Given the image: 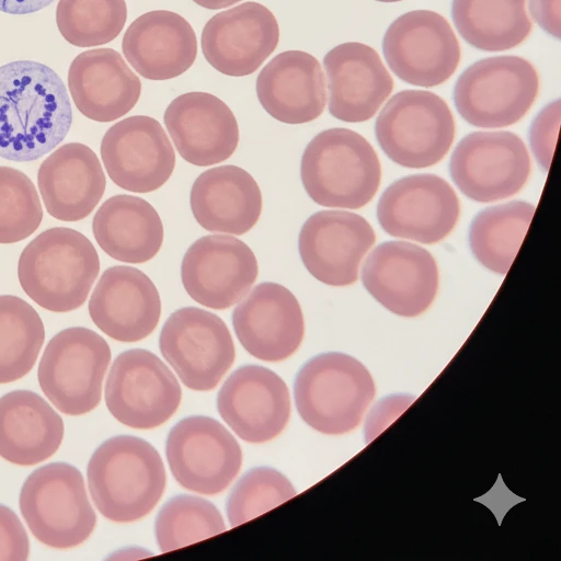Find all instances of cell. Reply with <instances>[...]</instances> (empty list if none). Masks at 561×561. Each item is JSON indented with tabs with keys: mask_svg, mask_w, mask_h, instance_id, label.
<instances>
[{
	"mask_svg": "<svg viewBox=\"0 0 561 561\" xmlns=\"http://www.w3.org/2000/svg\"><path fill=\"white\" fill-rule=\"evenodd\" d=\"M234 333L252 356L280 362L293 355L305 334L301 307L285 286L263 282L232 312Z\"/></svg>",
	"mask_w": 561,
	"mask_h": 561,
	"instance_id": "22",
	"label": "cell"
},
{
	"mask_svg": "<svg viewBox=\"0 0 561 561\" xmlns=\"http://www.w3.org/2000/svg\"><path fill=\"white\" fill-rule=\"evenodd\" d=\"M329 112L343 122L371 118L393 89V80L378 53L362 43H343L327 53Z\"/></svg>",
	"mask_w": 561,
	"mask_h": 561,
	"instance_id": "25",
	"label": "cell"
},
{
	"mask_svg": "<svg viewBox=\"0 0 561 561\" xmlns=\"http://www.w3.org/2000/svg\"><path fill=\"white\" fill-rule=\"evenodd\" d=\"M460 204L454 188L435 174H413L397 180L382 193L377 218L390 236L432 244L456 226Z\"/></svg>",
	"mask_w": 561,
	"mask_h": 561,
	"instance_id": "15",
	"label": "cell"
},
{
	"mask_svg": "<svg viewBox=\"0 0 561 561\" xmlns=\"http://www.w3.org/2000/svg\"><path fill=\"white\" fill-rule=\"evenodd\" d=\"M451 16L460 36L484 51H503L531 31L526 0H453Z\"/></svg>",
	"mask_w": 561,
	"mask_h": 561,
	"instance_id": "33",
	"label": "cell"
},
{
	"mask_svg": "<svg viewBox=\"0 0 561 561\" xmlns=\"http://www.w3.org/2000/svg\"><path fill=\"white\" fill-rule=\"evenodd\" d=\"M455 121L437 94L404 90L394 94L379 113L375 134L390 160L412 169L439 162L455 137Z\"/></svg>",
	"mask_w": 561,
	"mask_h": 561,
	"instance_id": "7",
	"label": "cell"
},
{
	"mask_svg": "<svg viewBox=\"0 0 561 561\" xmlns=\"http://www.w3.org/2000/svg\"><path fill=\"white\" fill-rule=\"evenodd\" d=\"M93 236L112 259L139 264L162 247L163 225L153 206L141 197L118 194L107 198L92 220Z\"/></svg>",
	"mask_w": 561,
	"mask_h": 561,
	"instance_id": "32",
	"label": "cell"
},
{
	"mask_svg": "<svg viewBox=\"0 0 561 561\" xmlns=\"http://www.w3.org/2000/svg\"><path fill=\"white\" fill-rule=\"evenodd\" d=\"M37 185L50 216L61 221H79L100 203L106 179L96 153L90 147L69 142L41 163Z\"/></svg>",
	"mask_w": 561,
	"mask_h": 561,
	"instance_id": "26",
	"label": "cell"
},
{
	"mask_svg": "<svg viewBox=\"0 0 561 561\" xmlns=\"http://www.w3.org/2000/svg\"><path fill=\"white\" fill-rule=\"evenodd\" d=\"M87 477L94 505L116 523L148 515L161 499L167 482L157 449L130 435L103 442L90 458Z\"/></svg>",
	"mask_w": 561,
	"mask_h": 561,
	"instance_id": "2",
	"label": "cell"
},
{
	"mask_svg": "<svg viewBox=\"0 0 561 561\" xmlns=\"http://www.w3.org/2000/svg\"><path fill=\"white\" fill-rule=\"evenodd\" d=\"M279 27L265 5L248 1L211 16L202 32L206 61L231 77L253 73L276 49Z\"/></svg>",
	"mask_w": 561,
	"mask_h": 561,
	"instance_id": "20",
	"label": "cell"
},
{
	"mask_svg": "<svg viewBox=\"0 0 561 561\" xmlns=\"http://www.w3.org/2000/svg\"><path fill=\"white\" fill-rule=\"evenodd\" d=\"M256 95L267 114L282 123L311 122L322 114L327 103L321 65L306 51L279 53L260 71Z\"/></svg>",
	"mask_w": 561,
	"mask_h": 561,
	"instance_id": "29",
	"label": "cell"
},
{
	"mask_svg": "<svg viewBox=\"0 0 561 561\" xmlns=\"http://www.w3.org/2000/svg\"><path fill=\"white\" fill-rule=\"evenodd\" d=\"M72 123L61 78L48 66L16 60L0 67V157L31 162L57 147Z\"/></svg>",
	"mask_w": 561,
	"mask_h": 561,
	"instance_id": "1",
	"label": "cell"
},
{
	"mask_svg": "<svg viewBox=\"0 0 561 561\" xmlns=\"http://www.w3.org/2000/svg\"><path fill=\"white\" fill-rule=\"evenodd\" d=\"M20 510L34 537L57 549L81 545L96 524L83 477L67 462L33 471L21 488Z\"/></svg>",
	"mask_w": 561,
	"mask_h": 561,
	"instance_id": "6",
	"label": "cell"
},
{
	"mask_svg": "<svg viewBox=\"0 0 561 561\" xmlns=\"http://www.w3.org/2000/svg\"><path fill=\"white\" fill-rule=\"evenodd\" d=\"M382 51L399 79L424 88L444 83L460 61V46L451 26L431 10L397 18L385 33Z\"/></svg>",
	"mask_w": 561,
	"mask_h": 561,
	"instance_id": "12",
	"label": "cell"
},
{
	"mask_svg": "<svg viewBox=\"0 0 561 561\" xmlns=\"http://www.w3.org/2000/svg\"><path fill=\"white\" fill-rule=\"evenodd\" d=\"M163 122L180 156L194 165L222 162L238 147V122L214 94L194 91L176 96L165 108Z\"/></svg>",
	"mask_w": 561,
	"mask_h": 561,
	"instance_id": "24",
	"label": "cell"
},
{
	"mask_svg": "<svg viewBox=\"0 0 561 561\" xmlns=\"http://www.w3.org/2000/svg\"><path fill=\"white\" fill-rule=\"evenodd\" d=\"M376 236L362 216L344 210H320L302 225L298 250L307 271L330 286H347L358 278L362 260Z\"/></svg>",
	"mask_w": 561,
	"mask_h": 561,
	"instance_id": "19",
	"label": "cell"
},
{
	"mask_svg": "<svg viewBox=\"0 0 561 561\" xmlns=\"http://www.w3.org/2000/svg\"><path fill=\"white\" fill-rule=\"evenodd\" d=\"M159 347L190 389H214L233 364L232 336L221 318L197 307L175 310L164 322Z\"/></svg>",
	"mask_w": 561,
	"mask_h": 561,
	"instance_id": "10",
	"label": "cell"
},
{
	"mask_svg": "<svg viewBox=\"0 0 561 561\" xmlns=\"http://www.w3.org/2000/svg\"><path fill=\"white\" fill-rule=\"evenodd\" d=\"M198 5L208 9V10H217L231 7L241 0H193Z\"/></svg>",
	"mask_w": 561,
	"mask_h": 561,
	"instance_id": "44",
	"label": "cell"
},
{
	"mask_svg": "<svg viewBox=\"0 0 561 561\" xmlns=\"http://www.w3.org/2000/svg\"><path fill=\"white\" fill-rule=\"evenodd\" d=\"M362 280L386 309L401 317H416L434 301L438 267L425 249L405 241L379 244L366 259Z\"/></svg>",
	"mask_w": 561,
	"mask_h": 561,
	"instance_id": "18",
	"label": "cell"
},
{
	"mask_svg": "<svg viewBox=\"0 0 561 561\" xmlns=\"http://www.w3.org/2000/svg\"><path fill=\"white\" fill-rule=\"evenodd\" d=\"M259 275L251 248L226 234L204 236L186 250L181 279L188 296L211 309L224 310L239 302Z\"/></svg>",
	"mask_w": 561,
	"mask_h": 561,
	"instance_id": "16",
	"label": "cell"
},
{
	"mask_svg": "<svg viewBox=\"0 0 561 561\" xmlns=\"http://www.w3.org/2000/svg\"><path fill=\"white\" fill-rule=\"evenodd\" d=\"M376 1H379V2H397V1H401V0H376Z\"/></svg>",
	"mask_w": 561,
	"mask_h": 561,
	"instance_id": "45",
	"label": "cell"
},
{
	"mask_svg": "<svg viewBox=\"0 0 561 561\" xmlns=\"http://www.w3.org/2000/svg\"><path fill=\"white\" fill-rule=\"evenodd\" d=\"M99 272V254L92 242L67 227L41 232L23 249L18 262V277L24 293L53 312L81 307Z\"/></svg>",
	"mask_w": 561,
	"mask_h": 561,
	"instance_id": "3",
	"label": "cell"
},
{
	"mask_svg": "<svg viewBox=\"0 0 561 561\" xmlns=\"http://www.w3.org/2000/svg\"><path fill=\"white\" fill-rule=\"evenodd\" d=\"M561 115L560 100L547 104L535 117L530 126V146L538 163L548 171L558 137Z\"/></svg>",
	"mask_w": 561,
	"mask_h": 561,
	"instance_id": "40",
	"label": "cell"
},
{
	"mask_svg": "<svg viewBox=\"0 0 561 561\" xmlns=\"http://www.w3.org/2000/svg\"><path fill=\"white\" fill-rule=\"evenodd\" d=\"M530 157L524 141L511 131H476L454 150L450 176L472 201L490 203L519 192L530 174Z\"/></svg>",
	"mask_w": 561,
	"mask_h": 561,
	"instance_id": "13",
	"label": "cell"
},
{
	"mask_svg": "<svg viewBox=\"0 0 561 561\" xmlns=\"http://www.w3.org/2000/svg\"><path fill=\"white\" fill-rule=\"evenodd\" d=\"M111 360L107 342L88 328L61 330L47 343L38 365V382L47 399L62 413L81 415L101 401Z\"/></svg>",
	"mask_w": 561,
	"mask_h": 561,
	"instance_id": "9",
	"label": "cell"
},
{
	"mask_svg": "<svg viewBox=\"0 0 561 561\" xmlns=\"http://www.w3.org/2000/svg\"><path fill=\"white\" fill-rule=\"evenodd\" d=\"M165 454L175 480L186 490L213 495L237 477L242 451L232 434L217 420L194 415L170 431Z\"/></svg>",
	"mask_w": 561,
	"mask_h": 561,
	"instance_id": "14",
	"label": "cell"
},
{
	"mask_svg": "<svg viewBox=\"0 0 561 561\" xmlns=\"http://www.w3.org/2000/svg\"><path fill=\"white\" fill-rule=\"evenodd\" d=\"M376 393L367 368L354 357L330 352L309 359L298 371L297 411L313 430L340 435L356 428Z\"/></svg>",
	"mask_w": 561,
	"mask_h": 561,
	"instance_id": "5",
	"label": "cell"
},
{
	"mask_svg": "<svg viewBox=\"0 0 561 561\" xmlns=\"http://www.w3.org/2000/svg\"><path fill=\"white\" fill-rule=\"evenodd\" d=\"M94 324L119 342H137L150 335L161 314V299L142 271L125 265L106 268L89 301Z\"/></svg>",
	"mask_w": 561,
	"mask_h": 561,
	"instance_id": "23",
	"label": "cell"
},
{
	"mask_svg": "<svg viewBox=\"0 0 561 561\" xmlns=\"http://www.w3.org/2000/svg\"><path fill=\"white\" fill-rule=\"evenodd\" d=\"M156 537L162 552L172 551L226 530L218 508L207 500L176 495L169 500L156 518Z\"/></svg>",
	"mask_w": 561,
	"mask_h": 561,
	"instance_id": "37",
	"label": "cell"
},
{
	"mask_svg": "<svg viewBox=\"0 0 561 561\" xmlns=\"http://www.w3.org/2000/svg\"><path fill=\"white\" fill-rule=\"evenodd\" d=\"M539 90L536 68L518 56H495L476 61L458 78L454 102L469 124L506 127L522 119Z\"/></svg>",
	"mask_w": 561,
	"mask_h": 561,
	"instance_id": "8",
	"label": "cell"
},
{
	"mask_svg": "<svg viewBox=\"0 0 561 561\" xmlns=\"http://www.w3.org/2000/svg\"><path fill=\"white\" fill-rule=\"evenodd\" d=\"M296 495L290 481L270 467L249 470L232 489L227 515L232 527L243 524Z\"/></svg>",
	"mask_w": 561,
	"mask_h": 561,
	"instance_id": "39",
	"label": "cell"
},
{
	"mask_svg": "<svg viewBox=\"0 0 561 561\" xmlns=\"http://www.w3.org/2000/svg\"><path fill=\"white\" fill-rule=\"evenodd\" d=\"M28 553L30 541L21 520L11 508L0 504V561H24Z\"/></svg>",
	"mask_w": 561,
	"mask_h": 561,
	"instance_id": "41",
	"label": "cell"
},
{
	"mask_svg": "<svg viewBox=\"0 0 561 561\" xmlns=\"http://www.w3.org/2000/svg\"><path fill=\"white\" fill-rule=\"evenodd\" d=\"M561 0H530L529 10L534 21L549 35L560 38Z\"/></svg>",
	"mask_w": 561,
	"mask_h": 561,
	"instance_id": "42",
	"label": "cell"
},
{
	"mask_svg": "<svg viewBox=\"0 0 561 561\" xmlns=\"http://www.w3.org/2000/svg\"><path fill=\"white\" fill-rule=\"evenodd\" d=\"M64 438L60 415L39 394L14 390L0 398V456L33 466L53 456Z\"/></svg>",
	"mask_w": 561,
	"mask_h": 561,
	"instance_id": "31",
	"label": "cell"
},
{
	"mask_svg": "<svg viewBox=\"0 0 561 561\" xmlns=\"http://www.w3.org/2000/svg\"><path fill=\"white\" fill-rule=\"evenodd\" d=\"M68 88L81 114L107 123L136 105L141 82L118 51L94 48L75 57L68 70Z\"/></svg>",
	"mask_w": 561,
	"mask_h": 561,
	"instance_id": "28",
	"label": "cell"
},
{
	"mask_svg": "<svg viewBox=\"0 0 561 561\" xmlns=\"http://www.w3.org/2000/svg\"><path fill=\"white\" fill-rule=\"evenodd\" d=\"M42 219V204L31 179L18 169L0 165V243L28 238Z\"/></svg>",
	"mask_w": 561,
	"mask_h": 561,
	"instance_id": "38",
	"label": "cell"
},
{
	"mask_svg": "<svg viewBox=\"0 0 561 561\" xmlns=\"http://www.w3.org/2000/svg\"><path fill=\"white\" fill-rule=\"evenodd\" d=\"M44 340L37 311L18 296L0 295V383L24 377L35 365Z\"/></svg>",
	"mask_w": 561,
	"mask_h": 561,
	"instance_id": "35",
	"label": "cell"
},
{
	"mask_svg": "<svg viewBox=\"0 0 561 561\" xmlns=\"http://www.w3.org/2000/svg\"><path fill=\"white\" fill-rule=\"evenodd\" d=\"M190 205L194 218L204 229L241 236L259 221L262 194L249 172L227 164L197 176L191 188Z\"/></svg>",
	"mask_w": 561,
	"mask_h": 561,
	"instance_id": "30",
	"label": "cell"
},
{
	"mask_svg": "<svg viewBox=\"0 0 561 561\" xmlns=\"http://www.w3.org/2000/svg\"><path fill=\"white\" fill-rule=\"evenodd\" d=\"M535 209L530 203L514 201L480 211L469 229V244L477 261L492 272L506 274Z\"/></svg>",
	"mask_w": 561,
	"mask_h": 561,
	"instance_id": "34",
	"label": "cell"
},
{
	"mask_svg": "<svg viewBox=\"0 0 561 561\" xmlns=\"http://www.w3.org/2000/svg\"><path fill=\"white\" fill-rule=\"evenodd\" d=\"M122 50L145 79L168 80L192 67L197 56V39L182 15L154 10L130 23L123 36Z\"/></svg>",
	"mask_w": 561,
	"mask_h": 561,
	"instance_id": "27",
	"label": "cell"
},
{
	"mask_svg": "<svg viewBox=\"0 0 561 561\" xmlns=\"http://www.w3.org/2000/svg\"><path fill=\"white\" fill-rule=\"evenodd\" d=\"M222 420L243 440L264 443L278 436L290 416V397L284 380L257 365L236 369L218 392Z\"/></svg>",
	"mask_w": 561,
	"mask_h": 561,
	"instance_id": "21",
	"label": "cell"
},
{
	"mask_svg": "<svg viewBox=\"0 0 561 561\" xmlns=\"http://www.w3.org/2000/svg\"><path fill=\"white\" fill-rule=\"evenodd\" d=\"M100 151L110 179L133 193L160 188L175 167L174 149L165 130L146 115L129 116L111 126Z\"/></svg>",
	"mask_w": 561,
	"mask_h": 561,
	"instance_id": "17",
	"label": "cell"
},
{
	"mask_svg": "<svg viewBox=\"0 0 561 561\" xmlns=\"http://www.w3.org/2000/svg\"><path fill=\"white\" fill-rule=\"evenodd\" d=\"M181 399L178 379L156 354L134 348L115 358L105 402L118 422L137 430L154 428L174 414Z\"/></svg>",
	"mask_w": 561,
	"mask_h": 561,
	"instance_id": "11",
	"label": "cell"
},
{
	"mask_svg": "<svg viewBox=\"0 0 561 561\" xmlns=\"http://www.w3.org/2000/svg\"><path fill=\"white\" fill-rule=\"evenodd\" d=\"M54 0H0V11L9 14H28L37 12Z\"/></svg>",
	"mask_w": 561,
	"mask_h": 561,
	"instance_id": "43",
	"label": "cell"
},
{
	"mask_svg": "<svg viewBox=\"0 0 561 561\" xmlns=\"http://www.w3.org/2000/svg\"><path fill=\"white\" fill-rule=\"evenodd\" d=\"M300 178L317 204L357 209L378 191L381 167L376 151L362 135L347 128H330L316 135L305 148Z\"/></svg>",
	"mask_w": 561,
	"mask_h": 561,
	"instance_id": "4",
	"label": "cell"
},
{
	"mask_svg": "<svg viewBox=\"0 0 561 561\" xmlns=\"http://www.w3.org/2000/svg\"><path fill=\"white\" fill-rule=\"evenodd\" d=\"M125 0H59L56 24L61 36L77 47L107 44L123 31Z\"/></svg>",
	"mask_w": 561,
	"mask_h": 561,
	"instance_id": "36",
	"label": "cell"
}]
</instances>
